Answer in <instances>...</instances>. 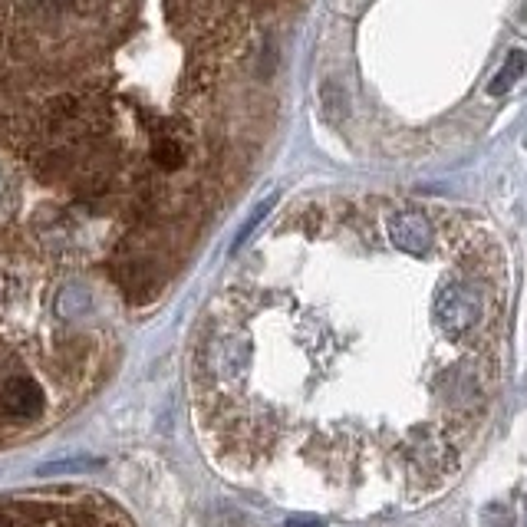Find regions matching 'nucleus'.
I'll use <instances>...</instances> for the list:
<instances>
[{
    "label": "nucleus",
    "mask_w": 527,
    "mask_h": 527,
    "mask_svg": "<svg viewBox=\"0 0 527 527\" xmlns=\"http://www.w3.org/2000/svg\"><path fill=\"white\" fill-rule=\"evenodd\" d=\"M0 412L20 422L37 419L47 412V389L33 376H7L0 383Z\"/></svg>",
    "instance_id": "f257e3e1"
},
{
    "label": "nucleus",
    "mask_w": 527,
    "mask_h": 527,
    "mask_svg": "<svg viewBox=\"0 0 527 527\" xmlns=\"http://www.w3.org/2000/svg\"><path fill=\"white\" fill-rule=\"evenodd\" d=\"M524 73H527V53H524V50H511L508 56H504V63L498 66V73L491 76L488 93H491V96L511 93V89L521 83Z\"/></svg>",
    "instance_id": "f03ea898"
},
{
    "label": "nucleus",
    "mask_w": 527,
    "mask_h": 527,
    "mask_svg": "<svg viewBox=\"0 0 527 527\" xmlns=\"http://www.w3.org/2000/svg\"><path fill=\"white\" fill-rule=\"evenodd\" d=\"M152 159L159 168H165V172H178V168L185 165V149L175 139H155Z\"/></svg>",
    "instance_id": "7ed1b4c3"
}]
</instances>
